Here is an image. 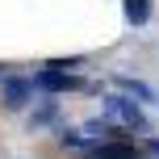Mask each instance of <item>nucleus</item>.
<instances>
[{
    "mask_svg": "<svg viewBox=\"0 0 159 159\" xmlns=\"http://www.w3.org/2000/svg\"><path fill=\"white\" fill-rule=\"evenodd\" d=\"M105 109L113 113L117 121H126V126H134V130H151V121H147V113H143V105H134L130 96H105Z\"/></svg>",
    "mask_w": 159,
    "mask_h": 159,
    "instance_id": "obj_1",
    "label": "nucleus"
},
{
    "mask_svg": "<svg viewBox=\"0 0 159 159\" xmlns=\"http://www.w3.org/2000/svg\"><path fill=\"white\" fill-rule=\"evenodd\" d=\"M0 96H4L8 109H21V105L34 101V80L30 75H4L0 80Z\"/></svg>",
    "mask_w": 159,
    "mask_h": 159,
    "instance_id": "obj_2",
    "label": "nucleus"
},
{
    "mask_svg": "<svg viewBox=\"0 0 159 159\" xmlns=\"http://www.w3.org/2000/svg\"><path fill=\"white\" fill-rule=\"evenodd\" d=\"M34 80V92H75L80 88V80L71 71H50V67H42L38 75H30Z\"/></svg>",
    "mask_w": 159,
    "mask_h": 159,
    "instance_id": "obj_3",
    "label": "nucleus"
},
{
    "mask_svg": "<svg viewBox=\"0 0 159 159\" xmlns=\"http://www.w3.org/2000/svg\"><path fill=\"white\" fill-rule=\"evenodd\" d=\"M84 159H143L134 143H92L84 147Z\"/></svg>",
    "mask_w": 159,
    "mask_h": 159,
    "instance_id": "obj_4",
    "label": "nucleus"
},
{
    "mask_svg": "<svg viewBox=\"0 0 159 159\" xmlns=\"http://www.w3.org/2000/svg\"><path fill=\"white\" fill-rule=\"evenodd\" d=\"M121 13L130 25H147L151 21V0H121Z\"/></svg>",
    "mask_w": 159,
    "mask_h": 159,
    "instance_id": "obj_5",
    "label": "nucleus"
},
{
    "mask_svg": "<svg viewBox=\"0 0 159 159\" xmlns=\"http://www.w3.org/2000/svg\"><path fill=\"white\" fill-rule=\"evenodd\" d=\"M117 88H121V92H134V105H143V101H151V96H155L151 88L143 84V80H130V75H121V80H117Z\"/></svg>",
    "mask_w": 159,
    "mask_h": 159,
    "instance_id": "obj_6",
    "label": "nucleus"
},
{
    "mask_svg": "<svg viewBox=\"0 0 159 159\" xmlns=\"http://www.w3.org/2000/svg\"><path fill=\"white\" fill-rule=\"evenodd\" d=\"M50 117H55V109H50V105H42V109H38V113H34V126H46V121H50Z\"/></svg>",
    "mask_w": 159,
    "mask_h": 159,
    "instance_id": "obj_7",
    "label": "nucleus"
},
{
    "mask_svg": "<svg viewBox=\"0 0 159 159\" xmlns=\"http://www.w3.org/2000/svg\"><path fill=\"white\" fill-rule=\"evenodd\" d=\"M147 155H155V159H159V138H151V143H147Z\"/></svg>",
    "mask_w": 159,
    "mask_h": 159,
    "instance_id": "obj_8",
    "label": "nucleus"
},
{
    "mask_svg": "<svg viewBox=\"0 0 159 159\" xmlns=\"http://www.w3.org/2000/svg\"><path fill=\"white\" fill-rule=\"evenodd\" d=\"M0 80H4V71H0Z\"/></svg>",
    "mask_w": 159,
    "mask_h": 159,
    "instance_id": "obj_9",
    "label": "nucleus"
}]
</instances>
